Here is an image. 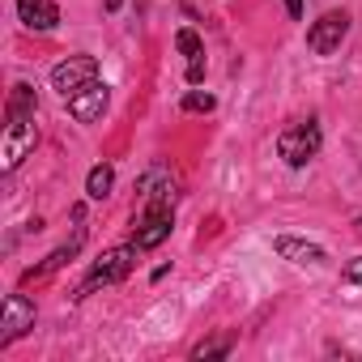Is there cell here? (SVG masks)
I'll use <instances>...</instances> for the list:
<instances>
[{
    "instance_id": "8992f818",
    "label": "cell",
    "mask_w": 362,
    "mask_h": 362,
    "mask_svg": "<svg viewBox=\"0 0 362 362\" xmlns=\"http://www.w3.org/2000/svg\"><path fill=\"white\" fill-rule=\"evenodd\" d=\"M26 328H35V303L26 294H5V320H0V345L18 341Z\"/></svg>"
},
{
    "instance_id": "277c9868",
    "label": "cell",
    "mask_w": 362,
    "mask_h": 362,
    "mask_svg": "<svg viewBox=\"0 0 362 362\" xmlns=\"http://www.w3.org/2000/svg\"><path fill=\"white\" fill-rule=\"evenodd\" d=\"M90 81H98V60H94V56H69V60H60V64L52 69V86H56L64 98H73V94L86 90Z\"/></svg>"
},
{
    "instance_id": "3957f363",
    "label": "cell",
    "mask_w": 362,
    "mask_h": 362,
    "mask_svg": "<svg viewBox=\"0 0 362 362\" xmlns=\"http://www.w3.org/2000/svg\"><path fill=\"white\" fill-rule=\"evenodd\" d=\"M320 141H324V136H320V124H311V119H307V124H290V128L277 136V153H281L290 166H307V162L320 153Z\"/></svg>"
},
{
    "instance_id": "e0dca14e",
    "label": "cell",
    "mask_w": 362,
    "mask_h": 362,
    "mask_svg": "<svg viewBox=\"0 0 362 362\" xmlns=\"http://www.w3.org/2000/svg\"><path fill=\"white\" fill-rule=\"evenodd\" d=\"M201 77H205V60H188V81L201 86Z\"/></svg>"
},
{
    "instance_id": "9c48e42d",
    "label": "cell",
    "mask_w": 362,
    "mask_h": 362,
    "mask_svg": "<svg viewBox=\"0 0 362 362\" xmlns=\"http://www.w3.org/2000/svg\"><path fill=\"white\" fill-rule=\"evenodd\" d=\"M273 252L286 256V260H294V264H320V260H328L320 243H307V239H294V235H277Z\"/></svg>"
},
{
    "instance_id": "8fae6325",
    "label": "cell",
    "mask_w": 362,
    "mask_h": 362,
    "mask_svg": "<svg viewBox=\"0 0 362 362\" xmlns=\"http://www.w3.org/2000/svg\"><path fill=\"white\" fill-rule=\"evenodd\" d=\"M111 188H115V166H111V162H98V166L86 175V197H90V201H107Z\"/></svg>"
},
{
    "instance_id": "4fadbf2b",
    "label": "cell",
    "mask_w": 362,
    "mask_h": 362,
    "mask_svg": "<svg viewBox=\"0 0 362 362\" xmlns=\"http://www.w3.org/2000/svg\"><path fill=\"white\" fill-rule=\"evenodd\" d=\"M175 47L184 52L188 60H201V56H205V47H201V35H197V30H188V26L175 35Z\"/></svg>"
},
{
    "instance_id": "5bb4252c",
    "label": "cell",
    "mask_w": 362,
    "mask_h": 362,
    "mask_svg": "<svg viewBox=\"0 0 362 362\" xmlns=\"http://www.w3.org/2000/svg\"><path fill=\"white\" fill-rule=\"evenodd\" d=\"M230 345H235V337H214V341H201L192 349V358H222V354H230Z\"/></svg>"
},
{
    "instance_id": "ac0fdd59",
    "label": "cell",
    "mask_w": 362,
    "mask_h": 362,
    "mask_svg": "<svg viewBox=\"0 0 362 362\" xmlns=\"http://www.w3.org/2000/svg\"><path fill=\"white\" fill-rule=\"evenodd\" d=\"M286 13L290 18H303V0H286Z\"/></svg>"
},
{
    "instance_id": "7c38bea8",
    "label": "cell",
    "mask_w": 362,
    "mask_h": 362,
    "mask_svg": "<svg viewBox=\"0 0 362 362\" xmlns=\"http://www.w3.org/2000/svg\"><path fill=\"white\" fill-rule=\"evenodd\" d=\"M81 239H86V235H81V230H77V235H73V243H69V247H56V252H52V256H47V260H43V264H39V269H30V273H26V277H47V273H56V269H60V264H69V260H73V256H77V247H81Z\"/></svg>"
},
{
    "instance_id": "52a82bcc",
    "label": "cell",
    "mask_w": 362,
    "mask_h": 362,
    "mask_svg": "<svg viewBox=\"0 0 362 362\" xmlns=\"http://www.w3.org/2000/svg\"><path fill=\"white\" fill-rule=\"evenodd\" d=\"M170 226H175L170 209H162V205H145V218L136 222L132 247H136V252H149V247H158V243H162V239L170 235Z\"/></svg>"
},
{
    "instance_id": "7a4b0ae2",
    "label": "cell",
    "mask_w": 362,
    "mask_h": 362,
    "mask_svg": "<svg viewBox=\"0 0 362 362\" xmlns=\"http://www.w3.org/2000/svg\"><path fill=\"white\" fill-rule=\"evenodd\" d=\"M132 264H136V247H111V252H103V256L94 260L90 277L77 286V298L94 294L98 286H115V281H124V277L132 273Z\"/></svg>"
},
{
    "instance_id": "30bf717a",
    "label": "cell",
    "mask_w": 362,
    "mask_h": 362,
    "mask_svg": "<svg viewBox=\"0 0 362 362\" xmlns=\"http://www.w3.org/2000/svg\"><path fill=\"white\" fill-rule=\"evenodd\" d=\"M18 13L30 30H56V22H60V9L52 0H18Z\"/></svg>"
},
{
    "instance_id": "2e32d148",
    "label": "cell",
    "mask_w": 362,
    "mask_h": 362,
    "mask_svg": "<svg viewBox=\"0 0 362 362\" xmlns=\"http://www.w3.org/2000/svg\"><path fill=\"white\" fill-rule=\"evenodd\" d=\"M345 281H354V286H362V256L345 264Z\"/></svg>"
},
{
    "instance_id": "9a60e30c",
    "label": "cell",
    "mask_w": 362,
    "mask_h": 362,
    "mask_svg": "<svg viewBox=\"0 0 362 362\" xmlns=\"http://www.w3.org/2000/svg\"><path fill=\"white\" fill-rule=\"evenodd\" d=\"M218 107V98L214 94H205V90H192L188 98H184V111H197V115H209Z\"/></svg>"
},
{
    "instance_id": "ba28073f",
    "label": "cell",
    "mask_w": 362,
    "mask_h": 362,
    "mask_svg": "<svg viewBox=\"0 0 362 362\" xmlns=\"http://www.w3.org/2000/svg\"><path fill=\"white\" fill-rule=\"evenodd\" d=\"M64 103H69V115H73V119L94 124V119H103V111H107V103H111V90H107L103 81H90L86 90H77V94L64 98Z\"/></svg>"
},
{
    "instance_id": "6da1fadb",
    "label": "cell",
    "mask_w": 362,
    "mask_h": 362,
    "mask_svg": "<svg viewBox=\"0 0 362 362\" xmlns=\"http://www.w3.org/2000/svg\"><path fill=\"white\" fill-rule=\"evenodd\" d=\"M39 128H35V107H9V124H5V141H0V166L18 170L22 158L35 149Z\"/></svg>"
},
{
    "instance_id": "5b68a950",
    "label": "cell",
    "mask_w": 362,
    "mask_h": 362,
    "mask_svg": "<svg viewBox=\"0 0 362 362\" xmlns=\"http://www.w3.org/2000/svg\"><path fill=\"white\" fill-rule=\"evenodd\" d=\"M349 35V18L345 13H324L320 22H311V30H307V47L315 52V56H332L337 47H341V39Z\"/></svg>"
}]
</instances>
